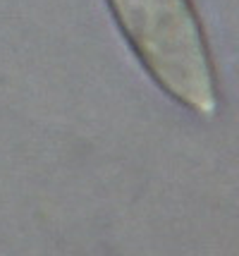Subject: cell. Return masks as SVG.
<instances>
[{
  "mask_svg": "<svg viewBox=\"0 0 239 256\" xmlns=\"http://www.w3.org/2000/svg\"><path fill=\"white\" fill-rule=\"evenodd\" d=\"M120 29L163 89L199 115L218 106L213 67L189 0H108Z\"/></svg>",
  "mask_w": 239,
  "mask_h": 256,
  "instance_id": "1",
  "label": "cell"
}]
</instances>
